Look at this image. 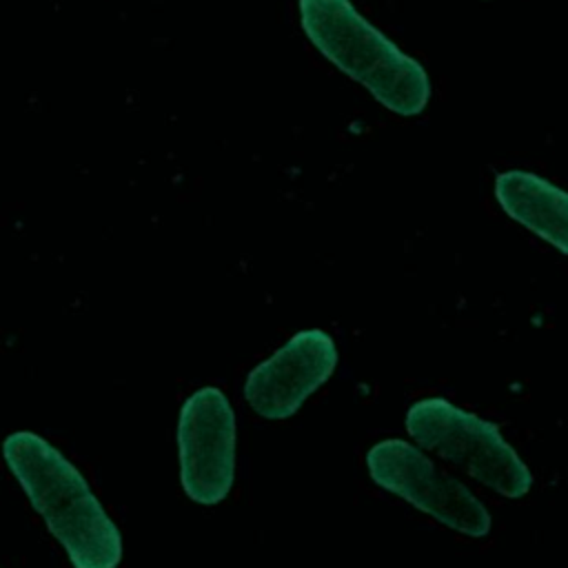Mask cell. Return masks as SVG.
<instances>
[{"instance_id": "obj_1", "label": "cell", "mask_w": 568, "mask_h": 568, "mask_svg": "<svg viewBox=\"0 0 568 568\" xmlns=\"http://www.w3.org/2000/svg\"><path fill=\"white\" fill-rule=\"evenodd\" d=\"M4 462L73 568H118L122 537L82 473L44 437L11 433Z\"/></svg>"}, {"instance_id": "obj_2", "label": "cell", "mask_w": 568, "mask_h": 568, "mask_svg": "<svg viewBox=\"0 0 568 568\" xmlns=\"http://www.w3.org/2000/svg\"><path fill=\"white\" fill-rule=\"evenodd\" d=\"M300 22L308 40L348 78L397 115H417L430 98L424 67L402 53L351 0H300Z\"/></svg>"}, {"instance_id": "obj_3", "label": "cell", "mask_w": 568, "mask_h": 568, "mask_svg": "<svg viewBox=\"0 0 568 568\" xmlns=\"http://www.w3.org/2000/svg\"><path fill=\"white\" fill-rule=\"evenodd\" d=\"M408 435L426 450L462 466L486 488L517 499L532 486V475L501 430L446 397L417 399L406 410Z\"/></svg>"}, {"instance_id": "obj_4", "label": "cell", "mask_w": 568, "mask_h": 568, "mask_svg": "<svg viewBox=\"0 0 568 568\" xmlns=\"http://www.w3.org/2000/svg\"><path fill=\"white\" fill-rule=\"evenodd\" d=\"M366 468L379 488L428 513L442 526L475 539L490 532L493 519L481 499L459 479L439 473L417 446L382 439L366 453Z\"/></svg>"}, {"instance_id": "obj_5", "label": "cell", "mask_w": 568, "mask_h": 568, "mask_svg": "<svg viewBox=\"0 0 568 568\" xmlns=\"http://www.w3.org/2000/svg\"><path fill=\"white\" fill-rule=\"evenodd\" d=\"M180 479L184 493L202 504H220L235 479V413L229 397L204 386L191 393L178 419Z\"/></svg>"}, {"instance_id": "obj_6", "label": "cell", "mask_w": 568, "mask_h": 568, "mask_svg": "<svg viewBox=\"0 0 568 568\" xmlns=\"http://www.w3.org/2000/svg\"><path fill=\"white\" fill-rule=\"evenodd\" d=\"M337 357L326 331H300L248 373L244 399L264 419H286L333 375Z\"/></svg>"}, {"instance_id": "obj_7", "label": "cell", "mask_w": 568, "mask_h": 568, "mask_svg": "<svg viewBox=\"0 0 568 568\" xmlns=\"http://www.w3.org/2000/svg\"><path fill=\"white\" fill-rule=\"evenodd\" d=\"M499 206L521 226L568 255V193L530 171H504L495 180Z\"/></svg>"}]
</instances>
